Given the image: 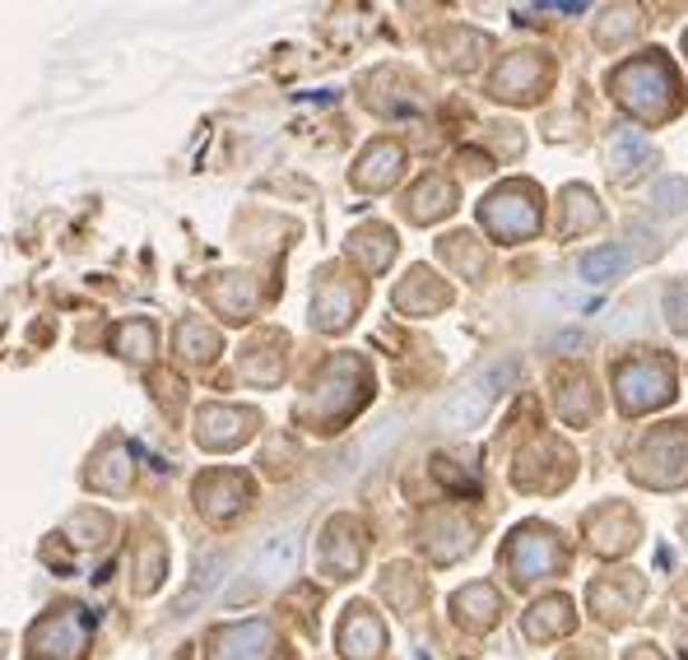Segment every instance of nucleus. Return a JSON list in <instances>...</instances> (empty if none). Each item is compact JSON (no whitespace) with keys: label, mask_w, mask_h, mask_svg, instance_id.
Instances as JSON below:
<instances>
[{"label":"nucleus","mask_w":688,"mask_h":660,"mask_svg":"<svg viewBox=\"0 0 688 660\" xmlns=\"http://www.w3.org/2000/svg\"><path fill=\"white\" fill-rule=\"evenodd\" d=\"M33 651L57 656V660H79V651L89 647V619L79 610H57L51 619H42L33 628Z\"/></svg>","instance_id":"nucleus-2"},{"label":"nucleus","mask_w":688,"mask_h":660,"mask_svg":"<svg viewBox=\"0 0 688 660\" xmlns=\"http://www.w3.org/2000/svg\"><path fill=\"white\" fill-rule=\"evenodd\" d=\"M656 164V154H651V145H642L632 130H623V136L615 140V168H619V177L628 181V177H638L642 168H651Z\"/></svg>","instance_id":"nucleus-4"},{"label":"nucleus","mask_w":688,"mask_h":660,"mask_svg":"<svg viewBox=\"0 0 688 660\" xmlns=\"http://www.w3.org/2000/svg\"><path fill=\"white\" fill-rule=\"evenodd\" d=\"M512 377V363H493L489 373H480L470 386H461L456 395H452V405L442 410V428L446 433H465V428H474L480 418L489 414V405H493V395H498V386Z\"/></svg>","instance_id":"nucleus-1"},{"label":"nucleus","mask_w":688,"mask_h":660,"mask_svg":"<svg viewBox=\"0 0 688 660\" xmlns=\"http://www.w3.org/2000/svg\"><path fill=\"white\" fill-rule=\"evenodd\" d=\"M219 568H224V559H219V553H215V559H205V563H200V572H196V587H191L187 595L177 600V614H187L191 604H196V600H200L209 587H215V572H219Z\"/></svg>","instance_id":"nucleus-6"},{"label":"nucleus","mask_w":688,"mask_h":660,"mask_svg":"<svg viewBox=\"0 0 688 660\" xmlns=\"http://www.w3.org/2000/svg\"><path fill=\"white\" fill-rule=\"evenodd\" d=\"M628 266V256L623 252H591L587 260H581V275H587V279H610V275H619Z\"/></svg>","instance_id":"nucleus-5"},{"label":"nucleus","mask_w":688,"mask_h":660,"mask_svg":"<svg viewBox=\"0 0 688 660\" xmlns=\"http://www.w3.org/2000/svg\"><path fill=\"white\" fill-rule=\"evenodd\" d=\"M670 322H675V331H688V288H675L670 294Z\"/></svg>","instance_id":"nucleus-7"},{"label":"nucleus","mask_w":688,"mask_h":660,"mask_svg":"<svg viewBox=\"0 0 688 660\" xmlns=\"http://www.w3.org/2000/svg\"><path fill=\"white\" fill-rule=\"evenodd\" d=\"M684 196H688L684 181H666V187H660V209H666V215H670V209H679L675 200H684Z\"/></svg>","instance_id":"nucleus-8"},{"label":"nucleus","mask_w":688,"mask_h":660,"mask_svg":"<svg viewBox=\"0 0 688 660\" xmlns=\"http://www.w3.org/2000/svg\"><path fill=\"white\" fill-rule=\"evenodd\" d=\"M294 568H298V531H284V535H275L266 549L256 553V563H252V572H247V587L233 591V600H243V595H252V591L279 587Z\"/></svg>","instance_id":"nucleus-3"}]
</instances>
